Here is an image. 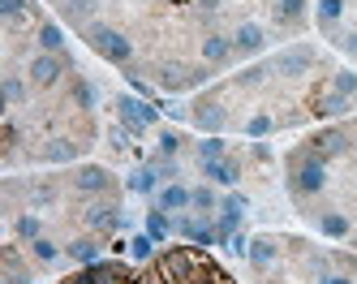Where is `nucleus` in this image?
Here are the masks:
<instances>
[{"label": "nucleus", "mask_w": 357, "mask_h": 284, "mask_svg": "<svg viewBox=\"0 0 357 284\" xmlns=\"http://www.w3.org/2000/svg\"><path fill=\"white\" fill-rule=\"evenodd\" d=\"M207 267H211V258L198 246H172V250L155 254V263H151V271L160 276V284H190L198 271H207Z\"/></svg>", "instance_id": "obj_1"}, {"label": "nucleus", "mask_w": 357, "mask_h": 284, "mask_svg": "<svg viewBox=\"0 0 357 284\" xmlns=\"http://www.w3.org/2000/svg\"><path fill=\"white\" fill-rule=\"evenodd\" d=\"M289 172H293L289 186H293L297 198L319 194L327 186V160H323V155H314V151H293L289 155Z\"/></svg>", "instance_id": "obj_2"}, {"label": "nucleus", "mask_w": 357, "mask_h": 284, "mask_svg": "<svg viewBox=\"0 0 357 284\" xmlns=\"http://www.w3.org/2000/svg\"><path fill=\"white\" fill-rule=\"evenodd\" d=\"M86 43L104 61H112V65H130L134 61V43L125 39L121 31H112V26H86Z\"/></svg>", "instance_id": "obj_3"}, {"label": "nucleus", "mask_w": 357, "mask_h": 284, "mask_svg": "<svg viewBox=\"0 0 357 284\" xmlns=\"http://www.w3.org/2000/svg\"><path fill=\"white\" fill-rule=\"evenodd\" d=\"M65 284H134V271L121 263H91L82 271H73Z\"/></svg>", "instance_id": "obj_4"}, {"label": "nucleus", "mask_w": 357, "mask_h": 284, "mask_svg": "<svg viewBox=\"0 0 357 284\" xmlns=\"http://www.w3.org/2000/svg\"><path fill=\"white\" fill-rule=\"evenodd\" d=\"M65 69H69V61L61 57V52H43V57H35V61H31V77H35V87H52Z\"/></svg>", "instance_id": "obj_5"}, {"label": "nucleus", "mask_w": 357, "mask_h": 284, "mask_svg": "<svg viewBox=\"0 0 357 284\" xmlns=\"http://www.w3.org/2000/svg\"><path fill=\"white\" fill-rule=\"evenodd\" d=\"M275 69L284 73V77H301V73L314 69V52L310 47H289V52H280V57H275Z\"/></svg>", "instance_id": "obj_6"}, {"label": "nucleus", "mask_w": 357, "mask_h": 284, "mask_svg": "<svg viewBox=\"0 0 357 284\" xmlns=\"http://www.w3.org/2000/svg\"><path fill=\"white\" fill-rule=\"evenodd\" d=\"M116 108H121V121L130 125V129H138V134H142L146 125H155V108H146V103H142V99H134V95H125Z\"/></svg>", "instance_id": "obj_7"}, {"label": "nucleus", "mask_w": 357, "mask_h": 284, "mask_svg": "<svg viewBox=\"0 0 357 284\" xmlns=\"http://www.w3.org/2000/svg\"><path fill=\"white\" fill-rule=\"evenodd\" d=\"M116 224H121V207L116 202H95V207H86V228H95V232H116Z\"/></svg>", "instance_id": "obj_8"}, {"label": "nucleus", "mask_w": 357, "mask_h": 284, "mask_svg": "<svg viewBox=\"0 0 357 284\" xmlns=\"http://www.w3.org/2000/svg\"><path fill=\"white\" fill-rule=\"evenodd\" d=\"M73 186H78L82 194H104V190L112 186V177H108V168H95V164H86V168H78V177H73Z\"/></svg>", "instance_id": "obj_9"}, {"label": "nucleus", "mask_w": 357, "mask_h": 284, "mask_svg": "<svg viewBox=\"0 0 357 284\" xmlns=\"http://www.w3.org/2000/svg\"><path fill=\"white\" fill-rule=\"evenodd\" d=\"M202 172H207L211 181H220V186H233V181L241 177L237 160H228V155H220V160H207V164H202Z\"/></svg>", "instance_id": "obj_10"}, {"label": "nucleus", "mask_w": 357, "mask_h": 284, "mask_svg": "<svg viewBox=\"0 0 357 284\" xmlns=\"http://www.w3.org/2000/svg\"><path fill=\"white\" fill-rule=\"evenodd\" d=\"M185 207H194V190H185V186L160 190V211H185Z\"/></svg>", "instance_id": "obj_11"}, {"label": "nucleus", "mask_w": 357, "mask_h": 284, "mask_svg": "<svg viewBox=\"0 0 357 284\" xmlns=\"http://www.w3.org/2000/svg\"><path fill=\"white\" fill-rule=\"evenodd\" d=\"M233 52H237V47L228 43L224 35H207V39H202V61H207V65H224Z\"/></svg>", "instance_id": "obj_12"}, {"label": "nucleus", "mask_w": 357, "mask_h": 284, "mask_svg": "<svg viewBox=\"0 0 357 284\" xmlns=\"http://www.w3.org/2000/svg\"><path fill=\"white\" fill-rule=\"evenodd\" d=\"M198 77H202V69L198 73H190L185 65H164V77H160V82H164V91H181V87H190V82H198Z\"/></svg>", "instance_id": "obj_13"}, {"label": "nucleus", "mask_w": 357, "mask_h": 284, "mask_svg": "<svg viewBox=\"0 0 357 284\" xmlns=\"http://www.w3.org/2000/svg\"><path fill=\"white\" fill-rule=\"evenodd\" d=\"M344 108H349V95H340L336 87L323 91V95H314V112H319V117H340Z\"/></svg>", "instance_id": "obj_14"}, {"label": "nucleus", "mask_w": 357, "mask_h": 284, "mask_svg": "<svg viewBox=\"0 0 357 284\" xmlns=\"http://www.w3.org/2000/svg\"><path fill=\"white\" fill-rule=\"evenodd\" d=\"M233 47H237V52H259V47H263V26L241 22L237 35H233Z\"/></svg>", "instance_id": "obj_15"}, {"label": "nucleus", "mask_w": 357, "mask_h": 284, "mask_svg": "<svg viewBox=\"0 0 357 284\" xmlns=\"http://www.w3.org/2000/svg\"><path fill=\"white\" fill-rule=\"evenodd\" d=\"M344 147H349V138L340 134V129H327V134H319L314 138V155H323V160H327V155H344Z\"/></svg>", "instance_id": "obj_16"}, {"label": "nucleus", "mask_w": 357, "mask_h": 284, "mask_svg": "<svg viewBox=\"0 0 357 284\" xmlns=\"http://www.w3.org/2000/svg\"><path fill=\"white\" fill-rule=\"evenodd\" d=\"M73 155H78V142H69V138H52L43 147V160H52V164H65Z\"/></svg>", "instance_id": "obj_17"}, {"label": "nucleus", "mask_w": 357, "mask_h": 284, "mask_svg": "<svg viewBox=\"0 0 357 284\" xmlns=\"http://www.w3.org/2000/svg\"><path fill=\"white\" fill-rule=\"evenodd\" d=\"M69 258H73V263H82V267H91V263H99V246H95L91 237L69 241Z\"/></svg>", "instance_id": "obj_18"}, {"label": "nucleus", "mask_w": 357, "mask_h": 284, "mask_svg": "<svg viewBox=\"0 0 357 284\" xmlns=\"http://www.w3.org/2000/svg\"><path fill=\"white\" fill-rule=\"evenodd\" d=\"M39 47H43V52H61V47H65V31H61L56 22H43V26H39Z\"/></svg>", "instance_id": "obj_19"}, {"label": "nucleus", "mask_w": 357, "mask_h": 284, "mask_svg": "<svg viewBox=\"0 0 357 284\" xmlns=\"http://www.w3.org/2000/svg\"><path fill=\"white\" fill-rule=\"evenodd\" d=\"M340 13H344V0H319V26L323 31H331V26L340 22Z\"/></svg>", "instance_id": "obj_20"}, {"label": "nucleus", "mask_w": 357, "mask_h": 284, "mask_svg": "<svg viewBox=\"0 0 357 284\" xmlns=\"http://www.w3.org/2000/svg\"><path fill=\"white\" fill-rule=\"evenodd\" d=\"M301 13H305V0H275V17H280V22L297 26V22H301Z\"/></svg>", "instance_id": "obj_21"}, {"label": "nucleus", "mask_w": 357, "mask_h": 284, "mask_svg": "<svg viewBox=\"0 0 357 284\" xmlns=\"http://www.w3.org/2000/svg\"><path fill=\"white\" fill-rule=\"evenodd\" d=\"M319 228L327 232V237H349V216H340V211H327V216L319 220Z\"/></svg>", "instance_id": "obj_22"}, {"label": "nucleus", "mask_w": 357, "mask_h": 284, "mask_svg": "<svg viewBox=\"0 0 357 284\" xmlns=\"http://www.w3.org/2000/svg\"><path fill=\"white\" fill-rule=\"evenodd\" d=\"M271 258H275V241H267V237L250 241V263H254V267H267Z\"/></svg>", "instance_id": "obj_23"}, {"label": "nucleus", "mask_w": 357, "mask_h": 284, "mask_svg": "<svg viewBox=\"0 0 357 284\" xmlns=\"http://www.w3.org/2000/svg\"><path fill=\"white\" fill-rule=\"evenodd\" d=\"M13 228H17V237H22V241H39V237H43L39 216H17V224H13Z\"/></svg>", "instance_id": "obj_24"}, {"label": "nucleus", "mask_w": 357, "mask_h": 284, "mask_svg": "<svg viewBox=\"0 0 357 284\" xmlns=\"http://www.w3.org/2000/svg\"><path fill=\"white\" fill-rule=\"evenodd\" d=\"M130 250H134V258H138V263H155V237H151V232L134 237V241H130Z\"/></svg>", "instance_id": "obj_25"}, {"label": "nucleus", "mask_w": 357, "mask_h": 284, "mask_svg": "<svg viewBox=\"0 0 357 284\" xmlns=\"http://www.w3.org/2000/svg\"><path fill=\"white\" fill-rule=\"evenodd\" d=\"M155 181H160L155 168H138V172L130 177V190H134V194H151V190H155Z\"/></svg>", "instance_id": "obj_26"}, {"label": "nucleus", "mask_w": 357, "mask_h": 284, "mask_svg": "<svg viewBox=\"0 0 357 284\" xmlns=\"http://www.w3.org/2000/svg\"><path fill=\"white\" fill-rule=\"evenodd\" d=\"M194 121H198L202 129H220V125H224V112L215 108V103H198V112H194Z\"/></svg>", "instance_id": "obj_27"}, {"label": "nucleus", "mask_w": 357, "mask_h": 284, "mask_svg": "<svg viewBox=\"0 0 357 284\" xmlns=\"http://www.w3.org/2000/svg\"><path fill=\"white\" fill-rule=\"evenodd\" d=\"M146 232H151V237H155V241H164L168 232H172L168 216H164V211H146Z\"/></svg>", "instance_id": "obj_28"}, {"label": "nucleus", "mask_w": 357, "mask_h": 284, "mask_svg": "<svg viewBox=\"0 0 357 284\" xmlns=\"http://www.w3.org/2000/svg\"><path fill=\"white\" fill-rule=\"evenodd\" d=\"M31 254L39 258V263H56V258H61V250H56L52 241H47V237H39V241H31Z\"/></svg>", "instance_id": "obj_29"}, {"label": "nucleus", "mask_w": 357, "mask_h": 284, "mask_svg": "<svg viewBox=\"0 0 357 284\" xmlns=\"http://www.w3.org/2000/svg\"><path fill=\"white\" fill-rule=\"evenodd\" d=\"M5 99H9V103H26V82L9 73V77H5Z\"/></svg>", "instance_id": "obj_30"}, {"label": "nucleus", "mask_w": 357, "mask_h": 284, "mask_svg": "<svg viewBox=\"0 0 357 284\" xmlns=\"http://www.w3.org/2000/svg\"><path fill=\"white\" fill-rule=\"evenodd\" d=\"M73 103H78V108H95V91H91V82H73Z\"/></svg>", "instance_id": "obj_31"}, {"label": "nucleus", "mask_w": 357, "mask_h": 284, "mask_svg": "<svg viewBox=\"0 0 357 284\" xmlns=\"http://www.w3.org/2000/svg\"><path fill=\"white\" fill-rule=\"evenodd\" d=\"M91 9H95V0H65V13H69V22H82Z\"/></svg>", "instance_id": "obj_32"}, {"label": "nucleus", "mask_w": 357, "mask_h": 284, "mask_svg": "<svg viewBox=\"0 0 357 284\" xmlns=\"http://www.w3.org/2000/svg\"><path fill=\"white\" fill-rule=\"evenodd\" d=\"M0 13H5L9 22H22L26 17V0H0Z\"/></svg>", "instance_id": "obj_33"}, {"label": "nucleus", "mask_w": 357, "mask_h": 284, "mask_svg": "<svg viewBox=\"0 0 357 284\" xmlns=\"http://www.w3.org/2000/svg\"><path fill=\"white\" fill-rule=\"evenodd\" d=\"M198 155H202V164H207V160H220V155H224V142H220V138L198 142Z\"/></svg>", "instance_id": "obj_34"}, {"label": "nucleus", "mask_w": 357, "mask_h": 284, "mask_svg": "<svg viewBox=\"0 0 357 284\" xmlns=\"http://www.w3.org/2000/svg\"><path fill=\"white\" fill-rule=\"evenodd\" d=\"M190 284H228V276H224V271H220V267H215V263H211V267H207V271H198V276H194V280H190Z\"/></svg>", "instance_id": "obj_35"}, {"label": "nucleus", "mask_w": 357, "mask_h": 284, "mask_svg": "<svg viewBox=\"0 0 357 284\" xmlns=\"http://www.w3.org/2000/svg\"><path fill=\"white\" fill-rule=\"evenodd\" d=\"M331 87H336L340 95H353L357 91V73H336V82H331Z\"/></svg>", "instance_id": "obj_36"}, {"label": "nucleus", "mask_w": 357, "mask_h": 284, "mask_svg": "<svg viewBox=\"0 0 357 284\" xmlns=\"http://www.w3.org/2000/svg\"><path fill=\"white\" fill-rule=\"evenodd\" d=\"M194 207H198V211H211V207H215V194H211L207 186H202V190H194Z\"/></svg>", "instance_id": "obj_37"}, {"label": "nucleus", "mask_w": 357, "mask_h": 284, "mask_svg": "<svg viewBox=\"0 0 357 284\" xmlns=\"http://www.w3.org/2000/svg\"><path fill=\"white\" fill-rule=\"evenodd\" d=\"M245 129H250V134H254V138H263V134H267V129H271V117H254V121H250Z\"/></svg>", "instance_id": "obj_38"}, {"label": "nucleus", "mask_w": 357, "mask_h": 284, "mask_svg": "<svg viewBox=\"0 0 357 284\" xmlns=\"http://www.w3.org/2000/svg\"><path fill=\"white\" fill-rule=\"evenodd\" d=\"M108 138H112V147H130V125H116Z\"/></svg>", "instance_id": "obj_39"}, {"label": "nucleus", "mask_w": 357, "mask_h": 284, "mask_svg": "<svg viewBox=\"0 0 357 284\" xmlns=\"http://www.w3.org/2000/svg\"><path fill=\"white\" fill-rule=\"evenodd\" d=\"M176 147H181V138H176V134H164V138H160V151H164V155H176Z\"/></svg>", "instance_id": "obj_40"}, {"label": "nucleus", "mask_w": 357, "mask_h": 284, "mask_svg": "<svg viewBox=\"0 0 357 284\" xmlns=\"http://www.w3.org/2000/svg\"><path fill=\"white\" fill-rule=\"evenodd\" d=\"M340 47H344V52H353V57H357V31H353V35H340Z\"/></svg>", "instance_id": "obj_41"}, {"label": "nucleus", "mask_w": 357, "mask_h": 284, "mask_svg": "<svg viewBox=\"0 0 357 284\" xmlns=\"http://www.w3.org/2000/svg\"><path fill=\"white\" fill-rule=\"evenodd\" d=\"M319 284H353L349 276H319Z\"/></svg>", "instance_id": "obj_42"}]
</instances>
